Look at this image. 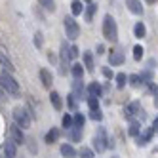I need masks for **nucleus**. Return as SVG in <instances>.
<instances>
[{
    "label": "nucleus",
    "mask_w": 158,
    "mask_h": 158,
    "mask_svg": "<svg viewBox=\"0 0 158 158\" xmlns=\"http://www.w3.org/2000/svg\"><path fill=\"white\" fill-rule=\"evenodd\" d=\"M0 88H2L6 94H12V95L19 94V82L12 76V73H8V71L0 73Z\"/></svg>",
    "instance_id": "obj_1"
},
{
    "label": "nucleus",
    "mask_w": 158,
    "mask_h": 158,
    "mask_svg": "<svg viewBox=\"0 0 158 158\" xmlns=\"http://www.w3.org/2000/svg\"><path fill=\"white\" fill-rule=\"evenodd\" d=\"M103 36L109 42H116L118 40V25H116L114 17L109 15V14L103 17Z\"/></svg>",
    "instance_id": "obj_2"
},
{
    "label": "nucleus",
    "mask_w": 158,
    "mask_h": 158,
    "mask_svg": "<svg viewBox=\"0 0 158 158\" xmlns=\"http://www.w3.org/2000/svg\"><path fill=\"white\" fill-rule=\"evenodd\" d=\"M92 143H94V151H97V152H103L105 149L112 147V143H110V141H109V137H107L105 128H99V130H97V133L94 135Z\"/></svg>",
    "instance_id": "obj_3"
},
{
    "label": "nucleus",
    "mask_w": 158,
    "mask_h": 158,
    "mask_svg": "<svg viewBox=\"0 0 158 158\" xmlns=\"http://www.w3.org/2000/svg\"><path fill=\"white\" fill-rule=\"evenodd\" d=\"M14 122L17 124V126L21 128V130H27V128H31V114H29V110L27 109H21V107H17V109H14Z\"/></svg>",
    "instance_id": "obj_4"
},
{
    "label": "nucleus",
    "mask_w": 158,
    "mask_h": 158,
    "mask_svg": "<svg viewBox=\"0 0 158 158\" xmlns=\"http://www.w3.org/2000/svg\"><path fill=\"white\" fill-rule=\"evenodd\" d=\"M63 27H65V35H67V38L76 40L78 36H80V27H78V23L74 21L73 15H69V17L63 19Z\"/></svg>",
    "instance_id": "obj_5"
},
{
    "label": "nucleus",
    "mask_w": 158,
    "mask_h": 158,
    "mask_svg": "<svg viewBox=\"0 0 158 158\" xmlns=\"http://www.w3.org/2000/svg\"><path fill=\"white\" fill-rule=\"evenodd\" d=\"M59 65H61V74H65L67 73V69H65V67H67V63H69V59H71V46H67V42L63 40L61 42V50H59Z\"/></svg>",
    "instance_id": "obj_6"
},
{
    "label": "nucleus",
    "mask_w": 158,
    "mask_h": 158,
    "mask_svg": "<svg viewBox=\"0 0 158 158\" xmlns=\"http://www.w3.org/2000/svg\"><path fill=\"white\" fill-rule=\"evenodd\" d=\"M10 139H14L15 145H23L25 143V133H23V130H21L15 122L10 126Z\"/></svg>",
    "instance_id": "obj_7"
},
{
    "label": "nucleus",
    "mask_w": 158,
    "mask_h": 158,
    "mask_svg": "<svg viewBox=\"0 0 158 158\" xmlns=\"http://www.w3.org/2000/svg\"><path fill=\"white\" fill-rule=\"evenodd\" d=\"M139 109H141L139 101H131V103H128L126 107H124V116H126V118H133L139 112Z\"/></svg>",
    "instance_id": "obj_8"
},
{
    "label": "nucleus",
    "mask_w": 158,
    "mask_h": 158,
    "mask_svg": "<svg viewBox=\"0 0 158 158\" xmlns=\"http://www.w3.org/2000/svg\"><path fill=\"white\" fill-rule=\"evenodd\" d=\"M4 156L6 158H15L17 156V145L14 143V139H8L4 143Z\"/></svg>",
    "instance_id": "obj_9"
},
{
    "label": "nucleus",
    "mask_w": 158,
    "mask_h": 158,
    "mask_svg": "<svg viewBox=\"0 0 158 158\" xmlns=\"http://www.w3.org/2000/svg\"><path fill=\"white\" fill-rule=\"evenodd\" d=\"M126 6L131 14L135 15H143V4H141V0H126Z\"/></svg>",
    "instance_id": "obj_10"
},
{
    "label": "nucleus",
    "mask_w": 158,
    "mask_h": 158,
    "mask_svg": "<svg viewBox=\"0 0 158 158\" xmlns=\"http://www.w3.org/2000/svg\"><path fill=\"white\" fill-rule=\"evenodd\" d=\"M38 76H40V82L44 88H52V82H53V76L48 69H40L38 71Z\"/></svg>",
    "instance_id": "obj_11"
},
{
    "label": "nucleus",
    "mask_w": 158,
    "mask_h": 158,
    "mask_svg": "<svg viewBox=\"0 0 158 158\" xmlns=\"http://www.w3.org/2000/svg\"><path fill=\"white\" fill-rule=\"evenodd\" d=\"M61 154H63L65 158H74L78 152H76V149L73 147V143H63V145H61Z\"/></svg>",
    "instance_id": "obj_12"
},
{
    "label": "nucleus",
    "mask_w": 158,
    "mask_h": 158,
    "mask_svg": "<svg viewBox=\"0 0 158 158\" xmlns=\"http://www.w3.org/2000/svg\"><path fill=\"white\" fill-rule=\"evenodd\" d=\"M95 12H97V4H94V2H89V4L86 6V10H84V19L88 21V23H92V19H94Z\"/></svg>",
    "instance_id": "obj_13"
},
{
    "label": "nucleus",
    "mask_w": 158,
    "mask_h": 158,
    "mask_svg": "<svg viewBox=\"0 0 158 158\" xmlns=\"http://www.w3.org/2000/svg\"><path fill=\"white\" fill-rule=\"evenodd\" d=\"M71 73H73V76H74V80H82V76H84L86 69H84L82 63H74V65L71 67Z\"/></svg>",
    "instance_id": "obj_14"
},
{
    "label": "nucleus",
    "mask_w": 158,
    "mask_h": 158,
    "mask_svg": "<svg viewBox=\"0 0 158 158\" xmlns=\"http://www.w3.org/2000/svg\"><path fill=\"white\" fill-rule=\"evenodd\" d=\"M88 94L89 97H101V94H103V88H101L99 82H92L88 86Z\"/></svg>",
    "instance_id": "obj_15"
},
{
    "label": "nucleus",
    "mask_w": 158,
    "mask_h": 158,
    "mask_svg": "<svg viewBox=\"0 0 158 158\" xmlns=\"http://www.w3.org/2000/svg\"><path fill=\"white\" fill-rule=\"evenodd\" d=\"M109 63H110L112 67L122 65V63H124V53H122V52H112V53L109 55Z\"/></svg>",
    "instance_id": "obj_16"
},
{
    "label": "nucleus",
    "mask_w": 158,
    "mask_h": 158,
    "mask_svg": "<svg viewBox=\"0 0 158 158\" xmlns=\"http://www.w3.org/2000/svg\"><path fill=\"white\" fill-rule=\"evenodd\" d=\"M84 67H86V71H88V73H94V71H95L92 52H84Z\"/></svg>",
    "instance_id": "obj_17"
},
{
    "label": "nucleus",
    "mask_w": 158,
    "mask_h": 158,
    "mask_svg": "<svg viewBox=\"0 0 158 158\" xmlns=\"http://www.w3.org/2000/svg\"><path fill=\"white\" fill-rule=\"evenodd\" d=\"M84 4H82V0H73L71 2V12H73V15H80V14H84Z\"/></svg>",
    "instance_id": "obj_18"
},
{
    "label": "nucleus",
    "mask_w": 158,
    "mask_h": 158,
    "mask_svg": "<svg viewBox=\"0 0 158 158\" xmlns=\"http://www.w3.org/2000/svg\"><path fill=\"white\" fill-rule=\"evenodd\" d=\"M50 101H52V105H53L55 110H61L63 101H61V95H59L57 92H52V94H50Z\"/></svg>",
    "instance_id": "obj_19"
},
{
    "label": "nucleus",
    "mask_w": 158,
    "mask_h": 158,
    "mask_svg": "<svg viewBox=\"0 0 158 158\" xmlns=\"http://www.w3.org/2000/svg\"><path fill=\"white\" fill-rule=\"evenodd\" d=\"M57 139H59V130H57V128H52V130H50V131L46 133V137H44V141H46L48 145L55 143Z\"/></svg>",
    "instance_id": "obj_20"
},
{
    "label": "nucleus",
    "mask_w": 158,
    "mask_h": 158,
    "mask_svg": "<svg viewBox=\"0 0 158 158\" xmlns=\"http://www.w3.org/2000/svg\"><path fill=\"white\" fill-rule=\"evenodd\" d=\"M69 139H71L73 143L82 141V130H80V128H71V130H69Z\"/></svg>",
    "instance_id": "obj_21"
},
{
    "label": "nucleus",
    "mask_w": 158,
    "mask_h": 158,
    "mask_svg": "<svg viewBox=\"0 0 158 158\" xmlns=\"http://www.w3.org/2000/svg\"><path fill=\"white\" fill-rule=\"evenodd\" d=\"M152 133H154L152 130H147V131H145L143 135H139V137H137V145H139V147L147 145V143H149V141L152 139Z\"/></svg>",
    "instance_id": "obj_22"
},
{
    "label": "nucleus",
    "mask_w": 158,
    "mask_h": 158,
    "mask_svg": "<svg viewBox=\"0 0 158 158\" xmlns=\"http://www.w3.org/2000/svg\"><path fill=\"white\" fill-rule=\"evenodd\" d=\"M139 131H141V124H139L137 120H131V124H130V130H128V133L131 135V137H139Z\"/></svg>",
    "instance_id": "obj_23"
},
{
    "label": "nucleus",
    "mask_w": 158,
    "mask_h": 158,
    "mask_svg": "<svg viewBox=\"0 0 158 158\" xmlns=\"http://www.w3.org/2000/svg\"><path fill=\"white\" fill-rule=\"evenodd\" d=\"M133 35H135V38H143V36L147 35V29H145V25H143V21L135 23V27H133Z\"/></svg>",
    "instance_id": "obj_24"
},
{
    "label": "nucleus",
    "mask_w": 158,
    "mask_h": 158,
    "mask_svg": "<svg viewBox=\"0 0 158 158\" xmlns=\"http://www.w3.org/2000/svg\"><path fill=\"white\" fill-rule=\"evenodd\" d=\"M73 124H74V126L73 128H84V124H86V118H84V114H82V112H76V114L73 116Z\"/></svg>",
    "instance_id": "obj_25"
},
{
    "label": "nucleus",
    "mask_w": 158,
    "mask_h": 158,
    "mask_svg": "<svg viewBox=\"0 0 158 158\" xmlns=\"http://www.w3.org/2000/svg\"><path fill=\"white\" fill-rule=\"evenodd\" d=\"M114 80H116V88L122 89L124 86L128 84V74H126V73H118V74L114 76Z\"/></svg>",
    "instance_id": "obj_26"
},
{
    "label": "nucleus",
    "mask_w": 158,
    "mask_h": 158,
    "mask_svg": "<svg viewBox=\"0 0 158 158\" xmlns=\"http://www.w3.org/2000/svg\"><path fill=\"white\" fill-rule=\"evenodd\" d=\"M0 63H2V65L6 67V71H8V73H12V71L15 69V67H14V63L10 61V57H8V55H4L2 52H0Z\"/></svg>",
    "instance_id": "obj_27"
},
{
    "label": "nucleus",
    "mask_w": 158,
    "mask_h": 158,
    "mask_svg": "<svg viewBox=\"0 0 158 158\" xmlns=\"http://www.w3.org/2000/svg\"><path fill=\"white\" fill-rule=\"evenodd\" d=\"M78 156L80 158H95V152H94V149H89V147H82V149L78 151Z\"/></svg>",
    "instance_id": "obj_28"
},
{
    "label": "nucleus",
    "mask_w": 158,
    "mask_h": 158,
    "mask_svg": "<svg viewBox=\"0 0 158 158\" xmlns=\"http://www.w3.org/2000/svg\"><path fill=\"white\" fill-rule=\"evenodd\" d=\"M73 89H74V94H73L74 97H76V95L82 97V94H84V84H82V80H74V82H73Z\"/></svg>",
    "instance_id": "obj_29"
},
{
    "label": "nucleus",
    "mask_w": 158,
    "mask_h": 158,
    "mask_svg": "<svg viewBox=\"0 0 158 158\" xmlns=\"http://www.w3.org/2000/svg\"><path fill=\"white\" fill-rule=\"evenodd\" d=\"M38 4L48 12H55V0H38Z\"/></svg>",
    "instance_id": "obj_30"
},
{
    "label": "nucleus",
    "mask_w": 158,
    "mask_h": 158,
    "mask_svg": "<svg viewBox=\"0 0 158 158\" xmlns=\"http://www.w3.org/2000/svg\"><path fill=\"white\" fill-rule=\"evenodd\" d=\"M128 80H130V86H131V88H139V86L143 84L141 74H131V76L128 78Z\"/></svg>",
    "instance_id": "obj_31"
},
{
    "label": "nucleus",
    "mask_w": 158,
    "mask_h": 158,
    "mask_svg": "<svg viewBox=\"0 0 158 158\" xmlns=\"http://www.w3.org/2000/svg\"><path fill=\"white\" fill-rule=\"evenodd\" d=\"M89 110H99V97H88Z\"/></svg>",
    "instance_id": "obj_32"
},
{
    "label": "nucleus",
    "mask_w": 158,
    "mask_h": 158,
    "mask_svg": "<svg viewBox=\"0 0 158 158\" xmlns=\"http://www.w3.org/2000/svg\"><path fill=\"white\" fill-rule=\"evenodd\" d=\"M61 124H63V128H65V130H71V128L74 126V124H73V116H71V114H65L63 120H61Z\"/></svg>",
    "instance_id": "obj_33"
},
{
    "label": "nucleus",
    "mask_w": 158,
    "mask_h": 158,
    "mask_svg": "<svg viewBox=\"0 0 158 158\" xmlns=\"http://www.w3.org/2000/svg\"><path fill=\"white\" fill-rule=\"evenodd\" d=\"M143 52H145V50H143V46H135V48H133V59H135V61H141Z\"/></svg>",
    "instance_id": "obj_34"
},
{
    "label": "nucleus",
    "mask_w": 158,
    "mask_h": 158,
    "mask_svg": "<svg viewBox=\"0 0 158 158\" xmlns=\"http://www.w3.org/2000/svg\"><path fill=\"white\" fill-rule=\"evenodd\" d=\"M89 118L101 122V120H103V114H101V110H89Z\"/></svg>",
    "instance_id": "obj_35"
},
{
    "label": "nucleus",
    "mask_w": 158,
    "mask_h": 158,
    "mask_svg": "<svg viewBox=\"0 0 158 158\" xmlns=\"http://www.w3.org/2000/svg\"><path fill=\"white\" fill-rule=\"evenodd\" d=\"M141 78H143V84H151V80H152V73H151V71H145V73L141 74Z\"/></svg>",
    "instance_id": "obj_36"
},
{
    "label": "nucleus",
    "mask_w": 158,
    "mask_h": 158,
    "mask_svg": "<svg viewBox=\"0 0 158 158\" xmlns=\"http://www.w3.org/2000/svg\"><path fill=\"white\" fill-rule=\"evenodd\" d=\"M35 46L42 48V32H36V35H35Z\"/></svg>",
    "instance_id": "obj_37"
},
{
    "label": "nucleus",
    "mask_w": 158,
    "mask_h": 158,
    "mask_svg": "<svg viewBox=\"0 0 158 158\" xmlns=\"http://www.w3.org/2000/svg\"><path fill=\"white\" fill-rule=\"evenodd\" d=\"M78 52H80V50H78L76 46H71V59H74V57H78Z\"/></svg>",
    "instance_id": "obj_38"
},
{
    "label": "nucleus",
    "mask_w": 158,
    "mask_h": 158,
    "mask_svg": "<svg viewBox=\"0 0 158 158\" xmlns=\"http://www.w3.org/2000/svg\"><path fill=\"white\" fill-rule=\"evenodd\" d=\"M103 76L105 78H112V71L109 69V67H105V69H103Z\"/></svg>",
    "instance_id": "obj_39"
},
{
    "label": "nucleus",
    "mask_w": 158,
    "mask_h": 158,
    "mask_svg": "<svg viewBox=\"0 0 158 158\" xmlns=\"http://www.w3.org/2000/svg\"><path fill=\"white\" fill-rule=\"evenodd\" d=\"M69 107H71V109H74V107H76V101H74V95H73V94L69 95Z\"/></svg>",
    "instance_id": "obj_40"
},
{
    "label": "nucleus",
    "mask_w": 158,
    "mask_h": 158,
    "mask_svg": "<svg viewBox=\"0 0 158 158\" xmlns=\"http://www.w3.org/2000/svg\"><path fill=\"white\" fill-rule=\"evenodd\" d=\"M105 53V46L103 44H97V55H103Z\"/></svg>",
    "instance_id": "obj_41"
},
{
    "label": "nucleus",
    "mask_w": 158,
    "mask_h": 158,
    "mask_svg": "<svg viewBox=\"0 0 158 158\" xmlns=\"http://www.w3.org/2000/svg\"><path fill=\"white\" fill-rule=\"evenodd\" d=\"M149 92H152V94H156V92H158V89H156V86H154L152 82L149 84Z\"/></svg>",
    "instance_id": "obj_42"
},
{
    "label": "nucleus",
    "mask_w": 158,
    "mask_h": 158,
    "mask_svg": "<svg viewBox=\"0 0 158 158\" xmlns=\"http://www.w3.org/2000/svg\"><path fill=\"white\" fill-rule=\"evenodd\" d=\"M152 131H158V118H156L154 124H152Z\"/></svg>",
    "instance_id": "obj_43"
},
{
    "label": "nucleus",
    "mask_w": 158,
    "mask_h": 158,
    "mask_svg": "<svg viewBox=\"0 0 158 158\" xmlns=\"http://www.w3.org/2000/svg\"><path fill=\"white\" fill-rule=\"evenodd\" d=\"M154 107H156V109H158V92H156V94H154Z\"/></svg>",
    "instance_id": "obj_44"
},
{
    "label": "nucleus",
    "mask_w": 158,
    "mask_h": 158,
    "mask_svg": "<svg viewBox=\"0 0 158 158\" xmlns=\"http://www.w3.org/2000/svg\"><path fill=\"white\" fill-rule=\"evenodd\" d=\"M4 94H6V92H4V89H2V88H0V99H2V97H4Z\"/></svg>",
    "instance_id": "obj_45"
},
{
    "label": "nucleus",
    "mask_w": 158,
    "mask_h": 158,
    "mask_svg": "<svg viewBox=\"0 0 158 158\" xmlns=\"http://www.w3.org/2000/svg\"><path fill=\"white\" fill-rule=\"evenodd\" d=\"M147 2H149V4H154V2H158V0H147Z\"/></svg>",
    "instance_id": "obj_46"
},
{
    "label": "nucleus",
    "mask_w": 158,
    "mask_h": 158,
    "mask_svg": "<svg viewBox=\"0 0 158 158\" xmlns=\"http://www.w3.org/2000/svg\"><path fill=\"white\" fill-rule=\"evenodd\" d=\"M86 2H88V4H89V2H92V0H86Z\"/></svg>",
    "instance_id": "obj_47"
},
{
    "label": "nucleus",
    "mask_w": 158,
    "mask_h": 158,
    "mask_svg": "<svg viewBox=\"0 0 158 158\" xmlns=\"http://www.w3.org/2000/svg\"><path fill=\"white\" fill-rule=\"evenodd\" d=\"M112 158H118V156H112Z\"/></svg>",
    "instance_id": "obj_48"
},
{
    "label": "nucleus",
    "mask_w": 158,
    "mask_h": 158,
    "mask_svg": "<svg viewBox=\"0 0 158 158\" xmlns=\"http://www.w3.org/2000/svg\"><path fill=\"white\" fill-rule=\"evenodd\" d=\"M0 158H6V156H0Z\"/></svg>",
    "instance_id": "obj_49"
}]
</instances>
